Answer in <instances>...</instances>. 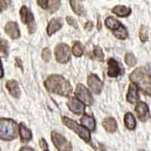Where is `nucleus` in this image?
<instances>
[{
	"mask_svg": "<svg viewBox=\"0 0 151 151\" xmlns=\"http://www.w3.org/2000/svg\"><path fill=\"white\" fill-rule=\"evenodd\" d=\"M51 138L54 145L58 151H72L73 147L71 143L58 132L55 131L52 132Z\"/></svg>",
	"mask_w": 151,
	"mask_h": 151,
	"instance_id": "6e6552de",
	"label": "nucleus"
},
{
	"mask_svg": "<svg viewBox=\"0 0 151 151\" xmlns=\"http://www.w3.org/2000/svg\"><path fill=\"white\" fill-rule=\"evenodd\" d=\"M129 79L144 94L151 96V74L145 67H137L129 75Z\"/></svg>",
	"mask_w": 151,
	"mask_h": 151,
	"instance_id": "f03ea898",
	"label": "nucleus"
},
{
	"mask_svg": "<svg viewBox=\"0 0 151 151\" xmlns=\"http://www.w3.org/2000/svg\"><path fill=\"white\" fill-rule=\"evenodd\" d=\"M6 88L9 94L15 98H18L21 96V89L19 88L18 83L14 79H11V80L7 81L6 83Z\"/></svg>",
	"mask_w": 151,
	"mask_h": 151,
	"instance_id": "dca6fc26",
	"label": "nucleus"
},
{
	"mask_svg": "<svg viewBox=\"0 0 151 151\" xmlns=\"http://www.w3.org/2000/svg\"><path fill=\"white\" fill-rule=\"evenodd\" d=\"M125 62L129 67H134L137 64V60L132 53H127L125 56Z\"/></svg>",
	"mask_w": 151,
	"mask_h": 151,
	"instance_id": "c85d7f7f",
	"label": "nucleus"
},
{
	"mask_svg": "<svg viewBox=\"0 0 151 151\" xmlns=\"http://www.w3.org/2000/svg\"><path fill=\"white\" fill-rule=\"evenodd\" d=\"M38 5L43 9H48V0H36Z\"/></svg>",
	"mask_w": 151,
	"mask_h": 151,
	"instance_id": "72a5a7b5",
	"label": "nucleus"
},
{
	"mask_svg": "<svg viewBox=\"0 0 151 151\" xmlns=\"http://www.w3.org/2000/svg\"><path fill=\"white\" fill-rule=\"evenodd\" d=\"M113 35L119 39V40H126L129 36V33H128V30L126 29V28L123 26V25H121L120 27H119L118 29H116L113 32Z\"/></svg>",
	"mask_w": 151,
	"mask_h": 151,
	"instance_id": "b1692460",
	"label": "nucleus"
},
{
	"mask_svg": "<svg viewBox=\"0 0 151 151\" xmlns=\"http://www.w3.org/2000/svg\"><path fill=\"white\" fill-rule=\"evenodd\" d=\"M67 106L71 112L76 115H81L85 113L86 110V105L78 100L76 98H70L67 101Z\"/></svg>",
	"mask_w": 151,
	"mask_h": 151,
	"instance_id": "9b49d317",
	"label": "nucleus"
},
{
	"mask_svg": "<svg viewBox=\"0 0 151 151\" xmlns=\"http://www.w3.org/2000/svg\"><path fill=\"white\" fill-rule=\"evenodd\" d=\"M134 110L137 113V118L139 119V120L141 122H147L150 118L149 107L147 105V104H145L144 102H137L136 104L135 107H134Z\"/></svg>",
	"mask_w": 151,
	"mask_h": 151,
	"instance_id": "9d476101",
	"label": "nucleus"
},
{
	"mask_svg": "<svg viewBox=\"0 0 151 151\" xmlns=\"http://www.w3.org/2000/svg\"><path fill=\"white\" fill-rule=\"evenodd\" d=\"M102 125L105 130L110 133H114L117 130L118 125L116 119L113 117H106L102 122Z\"/></svg>",
	"mask_w": 151,
	"mask_h": 151,
	"instance_id": "f3484780",
	"label": "nucleus"
},
{
	"mask_svg": "<svg viewBox=\"0 0 151 151\" xmlns=\"http://www.w3.org/2000/svg\"><path fill=\"white\" fill-rule=\"evenodd\" d=\"M0 151H2V150H1V148H0Z\"/></svg>",
	"mask_w": 151,
	"mask_h": 151,
	"instance_id": "a19ab883",
	"label": "nucleus"
},
{
	"mask_svg": "<svg viewBox=\"0 0 151 151\" xmlns=\"http://www.w3.org/2000/svg\"><path fill=\"white\" fill-rule=\"evenodd\" d=\"M72 52L73 55L76 58H79L83 55V49L82 45L79 42H76L74 43L73 46L72 48Z\"/></svg>",
	"mask_w": 151,
	"mask_h": 151,
	"instance_id": "bb28decb",
	"label": "nucleus"
},
{
	"mask_svg": "<svg viewBox=\"0 0 151 151\" xmlns=\"http://www.w3.org/2000/svg\"><path fill=\"white\" fill-rule=\"evenodd\" d=\"M93 27H94V24H93L92 21H87L84 26L85 29H86V31H91V29H93Z\"/></svg>",
	"mask_w": 151,
	"mask_h": 151,
	"instance_id": "f704fd0d",
	"label": "nucleus"
},
{
	"mask_svg": "<svg viewBox=\"0 0 151 151\" xmlns=\"http://www.w3.org/2000/svg\"><path fill=\"white\" fill-rule=\"evenodd\" d=\"M19 151H34L33 149H32L31 147H24L21 148Z\"/></svg>",
	"mask_w": 151,
	"mask_h": 151,
	"instance_id": "ea45409f",
	"label": "nucleus"
},
{
	"mask_svg": "<svg viewBox=\"0 0 151 151\" xmlns=\"http://www.w3.org/2000/svg\"><path fill=\"white\" fill-rule=\"evenodd\" d=\"M20 16L21 20L24 24H26L27 27L28 32L32 34L36 32V24L35 23V18L33 13L26 6H22L20 9Z\"/></svg>",
	"mask_w": 151,
	"mask_h": 151,
	"instance_id": "39448f33",
	"label": "nucleus"
},
{
	"mask_svg": "<svg viewBox=\"0 0 151 151\" xmlns=\"http://www.w3.org/2000/svg\"><path fill=\"white\" fill-rule=\"evenodd\" d=\"M55 59L60 64H66L70 59V48L66 43H59L55 48Z\"/></svg>",
	"mask_w": 151,
	"mask_h": 151,
	"instance_id": "423d86ee",
	"label": "nucleus"
},
{
	"mask_svg": "<svg viewBox=\"0 0 151 151\" xmlns=\"http://www.w3.org/2000/svg\"><path fill=\"white\" fill-rule=\"evenodd\" d=\"M93 54H94V58H95L98 60L103 61L104 59V54L101 48L99 45H94Z\"/></svg>",
	"mask_w": 151,
	"mask_h": 151,
	"instance_id": "cd10ccee",
	"label": "nucleus"
},
{
	"mask_svg": "<svg viewBox=\"0 0 151 151\" xmlns=\"http://www.w3.org/2000/svg\"><path fill=\"white\" fill-rule=\"evenodd\" d=\"M5 33L12 40H17L21 36L19 27L16 22L9 21L5 27Z\"/></svg>",
	"mask_w": 151,
	"mask_h": 151,
	"instance_id": "ddd939ff",
	"label": "nucleus"
},
{
	"mask_svg": "<svg viewBox=\"0 0 151 151\" xmlns=\"http://www.w3.org/2000/svg\"><path fill=\"white\" fill-rule=\"evenodd\" d=\"M19 127L12 119H0V139L12 141L17 137Z\"/></svg>",
	"mask_w": 151,
	"mask_h": 151,
	"instance_id": "7ed1b4c3",
	"label": "nucleus"
},
{
	"mask_svg": "<svg viewBox=\"0 0 151 151\" xmlns=\"http://www.w3.org/2000/svg\"><path fill=\"white\" fill-rule=\"evenodd\" d=\"M42 58L44 61L48 62L52 58V52L48 48H43L42 52Z\"/></svg>",
	"mask_w": 151,
	"mask_h": 151,
	"instance_id": "7c9ffc66",
	"label": "nucleus"
},
{
	"mask_svg": "<svg viewBox=\"0 0 151 151\" xmlns=\"http://www.w3.org/2000/svg\"><path fill=\"white\" fill-rule=\"evenodd\" d=\"M39 144H40V146L42 149L45 150L48 149V144H47L46 141H45L44 138H41V139L40 140V143H39Z\"/></svg>",
	"mask_w": 151,
	"mask_h": 151,
	"instance_id": "c9c22d12",
	"label": "nucleus"
},
{
	"mask_svg": "<svg viewBox=\"0 0 151 151\" xmlns=\"http://www.w3.org/2000/svg\"><path fill=\"white\" fill-rule=\"evenodd\" d=\"M45 88L49 92L60 96L69 97L73 92V87L68 81L60 75L49 76L44 82Z\"/></svg>",
	"mask_w": 151,
	"mask_h": 151,
	"instance_id": "f257e3e1",
	"label": "nucleus"
},
{
	"mask_svg": "<svg viewBox=\"0 0 151 151\" xmlns=\"http://www.w3.org/2000/svg\"><path fill=\"white\" fill-rule=\"evenodd\" d=\"M66 21H67V24H68L70 26L73 27L76 29H77V28L79 27V25H78L76 20L75 18H73V17H71V16H67V17H66Z\"/></svg>",
	"mask_w": 151,
	"mask_h": 151,
	"instance_id": "2f4dec72",
	"label": "nucleus"
},
{
	"mask_svg": "<svg viewBox=\"0 0 151 151\" xmlns=\"http://www.w3.org/2000/svg\"><path fill=\"white\" fill-rule=\"evenodd\" d=\"M124 123H125V127L129 130H134L136 128V120L132 113H125L124 116Z\"/></svg>",
	"mask_w": 151,
	"mask_h": 151,
	"instance_id": "4be33fe9",
	"label": "nucleus"
},
{
	"mask_svg": "<svg viewBox=\"0 0 151 151\" xmlns=\"http://www.w3.org/2000/svg\"><path fill=\"white\" fill-rule=\"evenodd\" d=\"M140 40L142 42H145L148 40V29L145 26H141L139 32Z\"/></svg>",
	"mask_w": 151,
	"mask_h": 151,
	"instance_id": "c756f323",
	"label": "nucleus"
},
{
	"mask_svg": "<svg viewBox=\"0 0 151 151\" xmlns=\"http://www.w3.org/2000/svg\"><path fill=\"white\" fill-rule=\"evenodd\" d=\"M4 76V70H3V67H2V61L0 60V78H2Z\"/></svg>",
	"mask_w": 151,
	"mask_h": 151,
	"instance_id": "58836bf2",
	"label": "nucleus"
},
{
	"mask_svg": "<svg viewBox=\"0 0 151 151\" xmlns=\"http://www.w3.org/2000/svg\"><path fill=\"white\" fill-rule=\"evenodd\" d=\"M9 42L6 40L0 38V52H2L4 57H8L9 55Z\"/></svg>",
	"mask_w": 151,
	"mask_h": 151,
	"instance_id": "a878e982",
	"label": "nucleus"
},
{
	"mask_svg": "<svg viewBox=\"0 0 151 151\" xmlns=\"http://www.w3.org/2000/svg\"><path fill=\"white\" fill-rule=\"evenodd\" d=\"M60 7V0H48V10L50 13H55Z\"/></svg>",
	"mask_w": 151,
	"mask_h": 151,
	"instance_id": "393cba45",
	"label": "nucleus"
},
{
	"mask_svg": "<svg viewBox=\"0 0 151 151\" xmlns=\"http://www.w3.org/2000/svg\"><path fill=\"white\" fill-rule=\"evenodd\" d=\"M112 12L113 14H116L118 17H125L130 15L132 13V9L125 5H116L112 9Z\"/></svg>",
	"mask_w": 151,
	"mask_h": 151,
	"instance_id": "aec40b11",
	"label": "nucleus"
},
{
	"mask_svg": "<svg viewBox=\"0 0 151 151\" xmlns=\"http://www.w3.org/2000/svg\"><path fill=\"white\" fill-rule=\"evenodd\" d=\"M15 65L17 67H18L19 68H21V70H24V67H23V62L21 59L19 58H15Z\"/></svg>",
	"mask_w": 151,
	"mask_h": 151,
	"instance_id": "e433bc0d",
	"label": "nucleus"
},
{
	"mask_svg": "<svg viewBox=\"0 0 151 151\" xmlns=\"http://www.w3.org/2000/svg\"><path fill=\"white\" fill-rule=\"evenodd\" d=\"M10 5V0H0V13L5 10Z\"/></svg>",
	"mask_w": 151,
	"mask_h": 151,
	"instance_id": "473e14b6",
	"label": "nucleus"
},
{
	"mask_svg": "<svg viewBox=\"0 0 151 151\" xmlns=\"http://www.w3.org/2000/svg\"><path fill=\"white\" fill-rule=\"evenodd\" d=\"M64 26V20L61 17H53L49 21L47 27V33L49 36L55 34Z\"/></svg>",
	"mask_w": 151,
	"mask_h": 151,
	"instance_id": "f8f14e48",
	"label": "nucleus"
},
{
	"mask_svg": "<svg viewBox=\"0 0 151 151\" xmlns=\"http://www.w3.org/2000/svg\"><path fill=\"white\" fill-rule=\"evenodd\" d=\"M19 134L21 136V141L23 143H27L32 139V132L24 123L19 125Z\"/></svg>",
	"mask_w": 151,
	"mask_h": 151,
	"instance_id": "a211bd4d",
	"label": "nucleus"
},
{
	"mask_svg": "<svg viewBox=\"0 0 151 151\" xmlns=\"http://www.w3.org/2000/svg\"><path fill=\"white\" fill-rule=\"evenodd\" d=\"M62 122L66 125L67 128L76 132L80 138L86 141V143H89L91 141V134L90 132L83 125H80L71 119L67 116H63L61 119Z\"/></svg>",
	"mask_w": 151,
	"mask_h": 151,
	"instance_id": "20e7f679",
	"label": "nucleus"
},
{
	"mask_svg": "<svg viewBox=\"0 0 151 151\" xmlns=\"http://www.w3.org/2000/svg\"><path fill=\"white\" fill-rule=\"evenodd\" d=\"M44 151H48V150H44Z\"/></svg>",
	"mask_w": 151,
	"mask_h": 151,
	"instance_id": "79ce46f5",
	"label": "nucleus"
},
{
	"mask_svg": "<svg viewBox=\"0 0 151 151\" xmlns=\"http://www.w3.org/2000/svg\"><path fill=\"white\" fill-rule=\"evenodd\" d=\"M87 83L88 87L91 88L92 92H94V94H98L101 92L104 84L96 74H90L88 76Z\"/></svg>",
	"mask_w": 151,
	"mask_h": 151,
	"instance_id": "1a4fd4ad",
	"label": "nucleus"
},
{
	"mask_svg": "<svg viewBox=\"0 0 151 151\" xmlns=\"http://www.w3.org/2000/svg\"><path fill=\"white\" fill-rule=\"evenodd\" d=\"M108 70H107V76L109 77L115 78L121 73V68L119 65V63L114 58H110L108 60Z\"/></svg>",
	"mask_w": 151,
	"mask_h": 151,
	"instance_id": "4468645a",
	"label": "nucleus"
},
{
	"mask_svg": "<svg viewBox=\"0 0 151 151\" xmlns=\"http://www.w3.org/2000/svg\"><path fill=\"white\" fill-rule=\"evenodd\" d=\"M139 99L138 95V88L134 83H131L129 85L128 93L126 94V100L130 104H134Z\"/></svg>",
	"mask_w": 151,
	"mask_h": 151,
	"instance_id": "2eb2a0df",
	"label": "nucleus"
},
{
	"mask_svg": "<svg viewBox=\"0 0 151 151\" xmlns=\"http://www.w3.org/2000/svg\"><path fill=\"white\" fill-rule=\"evenodd\" d=\"M76 98L79 100L86 106H91L94 103V99L91 92L83 84H78L75 91Z\"/></svg>",
	"mask_w": 151,
	"mask_h": 151,
	"instance_id": "0eeeda50",
	"label": "nucleus"
},
{
	"mask_svg": "<svg viewBox=\"0 0 151 151\" xmlns=\"http://www.w3.org/2000/svg\"><path fill=\"white\" fill-rule=\"evenodd\" d=\"M102 28V24H101V17L100 16H98L97 17V29L98 31H100Z\"/></svg>",
	"mask_w": 151,
	"mask_h": 151,
	"instance_id": "4c0bfd02",
	"label": "nucleus"
},
{
	"mask_svg": "<svg viewBox=\"0 0 151 151\" xmlns=\"http://www.w3.org/2000/svg\"><path fill=\"white\" fill-rule=\"evenodd\" d=\"M71 9H73V12L79 16H85L86 14V9H85L83 5L79 2V0H70Z\"/></svg>",
	"mask_w": 151,
	"mask_h": 151,
	"instance_id": "412c9836",
	"label": "nucleus"
},
{
	"mask_svg": "<svg viewBox=\"0 0 151 151\" xmlns=\"http://www.w3.org/2000/svg\"><path fill=\"white\" fill-rule=\"evenodd\" d=\"M104 23L106 27L113 32L118 29L119 27H120L121 25H122V24L118 20H116L115 17H108L105 20Z\"/></svg>",
	"mask_w": 151,
	"mask_h": 151,
	"instance_id": "5701e85b",
	"label": "nucleus"
},
{
	"mask_svg": "<svg viewBox=\"0 0 151 151\" xmlns=\"http://www.w3.org/2000/svg\"><path fill=\"white\" fill-rule=\"evenodd\" d=\"M80 122L83 126L90 131H94L95 127H96V123H95L94 119L87 114H84L83 116L80 119Z\"/></svg>",
	"mask_w": 151,
	"mask_h": 151,
	"instance_id": "6ab92c4d",
	"label": "nucleus"
}]
</instances>
